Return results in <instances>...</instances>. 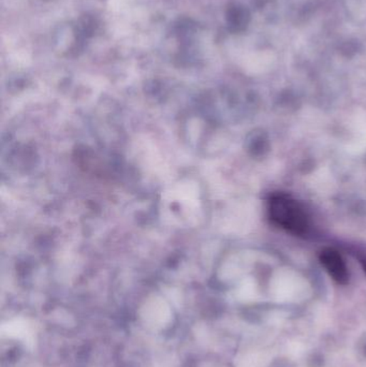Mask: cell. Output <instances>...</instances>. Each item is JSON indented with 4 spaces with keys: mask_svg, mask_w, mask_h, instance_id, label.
<instances>
[{
    "mask_svg": "<svg viewBox=\"0 0 366 367\" xmlns=\"http://www.w3.org/2000/svg\"><path fill=\"white\" fill-rule=\"evenodd\" d=\"M270 216L276 225L293 236H305L310 233V221L305 208L288 196L272 197L269 204Z\"/></svg>",
    "mask_w": 366,
    "mask_h": 367,
    "instance_id": "cell-1",
    "label": "cell"
},
{
    "mask_svg": "<svg viewBox=\"0 0 366 367\" xmlns=\"http://www.w3.org/2000/svg\"><path fill=\"white\" fill-rule=\"evenodd\" d=\"M321 263L325 270L338 283H346L348 281V271L344 260L340 253L334 249H325L320 255Z\"/></svg>",
    "mask_w": 366,
    "mask_h": 367,
    "instance_id": "cell-2",
    "label": "cell"
},
{
    "mask_svg": "<svg viewBox=\"0 0 366 367\" xmlns=\"http://www.w3.org/2000/svg\"><path fill=\"white\" fill-rule=\"evenodd\" d=\"M362 263H363L364 271H365L366 272V259L363 260V261H362Z\"/></svg>",
    "mask_w": 366,
    "mask_h": 367,
    "instance_id": "cell-3",
    "label": "cell"
}]
</instances>
